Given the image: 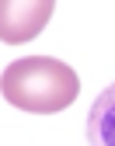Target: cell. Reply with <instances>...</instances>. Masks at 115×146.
Segmentation results:
<instances>
[{"instance_id":"cell-1","label":"cell","mask_w":115,"mask_h":146,"mask_svg":"<svg viewBox=\"0 0 115 146\" xmlns=\"http://www.w3.org/2000/svg\"><path fill=\"white\" fill-rule=\"evenodd\" d=\"M0 94L7 104L28 115H56L70 108L80 94V77L63 59L52 56H25L14 59L0 77Z\"/></svg>"},{"instance_id":"cell-2","label":"cell","mask_w":115,"mask_h":146,"mask_svg":"<svg viewBox=\"0 0 115 146\" xmlns=\"http://www.w3.org/2000/svg\"><path fill=\"white\" fill-rule=\"evenodd\" d=\"M4 14H0V38L7 45H21L28 38H35L38 31L49 25L52 17V0H31V4H14V0H4Z\"/></svg>"},{"instance_id":"cell-3","label":"cell","mask_w":115,"mask_h":146,"mask_svg":"<svg viewBox=\"0 0 115 146\" xmlns=\"http://www.w3.org/2000/svg\"><path fill=\"white\" fill-rule=\"evenodd\" d=\"M87 146H115V84H108L87 111Z\"/></svg>"}]
</instances>
